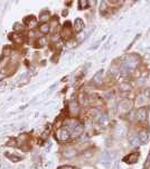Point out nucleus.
I'll list each match as a JSON object with an SVG mask.
<instances>
[{
	"instance_id": "13",
	"label": "nucleus",
	"mask_w": 150,
	"mask_h": 169,
	"mask_svg": "<svg viewBox=\"0 0 150 169\" xmlns=\"http://www.w3.org/2000/svg\"><path fill=\"white\" fill-rule=\"evenodd\" d=\"M131 143H132V146H134V147H137V146H139L140 144V141H139V137H134L131 139Z\"/></svg>"
},
{
	"instance_id": "14",
	"label": "nucleus",
	"mask_w": 150,
	"mask_h": 169,
	"mask_svg": "<svg viewBox=\"0 0 150 169\" xmlns=\"http://www.w3.org/2000/svg\"><path fill=\"white\" fill-rule=\"evenodd\" d=\"M48 16H50V14H48V12H44V14H41V16L39 17V21H45L47 18H48Z\"/></svg>"
},
{
	"instance_id": "1",
	"label": "nucleus",
	"mask_w": 150,
	"mask_h": 169,
	"mask_svg": "<svg viewBox=\"0 0 150 169\" xmlns=\"http://www.w3.org/2000/svg\"><path fill=\"white\" fill-rule=\"evenodd\" d=\"M70 131L67 128H60L57 132H56V137L60 140V141H66L70 139Z\"/></svg>"
},
{
	"instance_id": "2",
	"label": "nucleus",
	"mask_w": 150,
	"mask_h": 169,
	"mask_svg": "<svg viewBox=\"0 0 150 169\" xmlns=\"http://www.w3.org/2000/svg\"><path fill=\"white\" fill-rule=\"evenodd\" d=\"M147 114H148V109L146 107H141L137 111V120L138 121H145L147 118Z\"/></svg>"
},
{
	"instance_id": "16",
	"label": "nucleus",
	"mask_w": 150,
	"mask_h": 169,
	"mask_svg": "<svg viewBox=\"0 0 150 169\" xmlns=\"http://www.w3.org/2000/svg\"><path fill=\"white\" fill-rule=\"evenodd\" d=\"M143 102H145L143 97H142V96H140V97H139V99H137V105H141Z\"/></svg>"
},
{
	"instance_id": "15",
	"label": "nucleus",
	"mask_w": 150,
	"mask_h": 169,
	"mask_svg": "<svg viewBox=\"0 0 150 169\" xmlns=\"http://www.w3.org/2000/svg\"><path fill=\"white\" fill-rule=\"evenodd\" d=\"M71 111H72L73 113H74V112H76V113H77V112H79V108H77V105L75 104V106H74V103H72V104H71Z\"/></svg>"
},
{
	"instance_id": "7",
	"label": "nucleus",
	"mask_w": 150,
	"mask_h": 169,
	"mask_svg": "<svg viewBox=\"0 0 150 169\" xmlns=\"http://www.w3.org/2000/svg\"><path fill=\"white\" fill-rule=\"evenodd\" d=\"M127 67L129 68V69H132V68H134L137 64H138V59L137 58H134V56H131L130 59L128 60V62H127Z\"/></svg>"
},
{
	"instance_id": "17",
	"label": "nucleus",
	"mask_w": 150,
	"mask_h": 169,
	"mask_svg": "<svg viewBox=\"0 0 150 169\" xmlns=\"http://www.w3.org/2000/svg\"><path fill=\"white\" fill-rule=\"evenodd\" d=\"M3 78H5V74H2V72H0V80H2Z\"/></svg>"
},
{
	"instance_id": "12",
	"label": "nucleus",
	"mask_w": 150,
	"mask_h": 169,
	"mask_svg": "<svg viewBox=\"0 0 150 169\" xmlns=\"http://www.w3.org/2000/svg\"><path fill=\"white\" fill-rule=\"evenodd\" d=\"M12 40H14V41H15L16 43H22V42H24L22 37H21L20 35H17V34H14V36H12Z\"/></svg>"
},
{
	"instance_id": "5",
	"label": "nucleus",
	"mask_w": 150,
	"mask_h": 169,
	"mask_svg": "<svg viewBox=\"0 0 150 169\" xmlns=\"http://www.w3.org/2000/svg\"><path fill=\"white\" fill-rule=\"evenodd\" d=\"M25 24H26L27 26H29L30 28H34V27L37 26V21H36L33 16H29V17H27V18L25 19Z\"/></svg>"
},
{
	"instance_id": "4",
	"label": "nucleus",
	"mask_w": 150,
	"mask_h": 169,
	"mask_svg": "<svg viewBox=\"0 0 150 169\" xmlns=\"http://www.w3.org/2000/svg\"><path fill=\"white\" fill-rule=\"evenodd\" d=\"M138 159H139V153L133 152V153H130L128 157H126V158H124V161H127V162H129V164H134V162L138 161Z\"/></svg>"
},
{
	"instance_id": "9",
	"label": "nucleus",
	"mask_w": 150,
	"mask_h": 169,
	"mask_svg": "<svg viewBox=\"0 0 150 169\" xmlns=\"http://www.w3.org/2000/svg\"><path fill=\"white\" fill-rule=\"evenodd\" d=\"M138 137H139V141H140L141 144H146L147 141H148V134L146 132H141Z\"/></svg>"
},
{
	"instance_id": "8",
	"label": "nucleus",
	"mask_w": 150,
	"mask_h": 169,
	"mask_svg": "<svg viewBox=\"0 0 150 169\" xmlns=\"http://www.w3.org/2000/svg\"><path fill=\"white\" fill-rule=\"evenodd\" d=\"M102 76H103V70H99L96 74H94V77H93V82H95V84H100L101 80H102Z\"/></svg>"
},
{
	"instance_id": "6",
	"label": "nucleus",
	"mask_w": 150,
	"mask_h": 169,
	"mask_svg": "<svg viewBox=\"0 0 150 169\" xmlns=\"http://www.w3.org/2000/svg\"><path fill=\"white\" fill-rule=\"evenodd\" d=\"M83 27H84V23H83V21H82L81 18H76L75 21H74V28H75V31H76V32H81V31L83 30Z\"/></svg>"
},
{
	"instance_id": "18",
	"label": "nucleus",
	"mask_w": 150,
	"mask_h": 169,
	"mask_svg": "<svg viewBox=\"0 0 150 169\" xmlns=\"http://www.w3.org/2000/svg\"><path fill=\"white\" fill-rule=\"evenodd\" d=\"M149 161H150V155H149Z\"/></svg>"
},
{
	"instance_id": "10",
	"label": "nucleus",
	"mask_w": 150,
	"mask_h": 169,
	"mask_svg": "<svg viewBox=\"0 0 150 169\" xmlns=\"http://www.w3.org/2000/svg\"><path fill=\"white\" fill-rule=\"evenodd\" d=\"M39 30H40V32L41 33L46 34V33L50 32V25H48V24H43V25L39 27Z\"/></svg>"
},
{
	"instance_id": "11",
	"label": "nucleus",
	"mask_w": 150,
	"mask_h": 169,
	"mask_svg": "<svg viewBox=\"0 0 150 169\" xmlns=\"http://www.w3.org/2000/svg\"><path fill=\"white\" fill-rule=\"evenodd\" d=\"M79 6H80V9H85V8H88V6H89V1H86V0H81V1H79Z\"/></svg>"
},
{
	"instance_id": "3",
	"label": "nucleus",
	"mask_w": 150,
	"mask_h": 169,
	"mask_svg": "<svg viewBox=\"0 0 150 169\" xmlns=\"http://www.w3.org/2000/svg\"><path fill=\"white\" fill-rule=\"evenodd\" d=\"M62 36L64 38H66V40H69L71 36H72V30H71L70 27V23H66L65 26L63 27V30H62Z\"/></svg>"
}]
</instances>
